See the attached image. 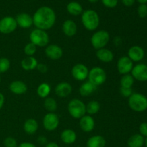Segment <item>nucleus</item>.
Segmentation results:
<instances>
[{
	"instance_id": "nucleus-1",
	"label": "nucleus",
	"mask_w": 147,
	"mask_h": 147,
	"mask_svg": "<svg viewBox=\"0 0 147 147\" xmlns=\"http://www.w3.org/2000/svg\"><path fill=\"white\" fill-rule=\"evenodd\" d=\"M33 24L37 29L46 31L54 26L56 14L54 10L49 7H41L34 12L32 17Z\"/></svg>"
},
{
	"instance_id": "nucleus-2",
	"label": "nucleus",
	"mask_w": 147,
	"mask_h": 147,
	"mask_svg": "<svg viewBox=\"0 0 147 147\" xmlns=\"http://www.w3.org/2000/svg\"><path fill=\"white\" fill-rule=\"evenodd\" d=\"M81 22L86 30L94 31L100 24V17L95 10L88 9L82 13Z\"/></svg>"
},
{
	"instance_id": "nucleus-3",
	"label": "nucleus",
	"mask_w": 147,
	"mask_h": 147,
	"mask_svg": "<svg viewBox=\"0 0 147 147\" xmlns=\"http://www.w3.org/2000/svg\"><path fill=\"white\" fill-rule=\"evenodd\" d=\"M129 106L134 111H144L147 109V98L141 93H133L129 98Z\"/></svg>"
},
{
	"instance_id": "nucleus-4",
	"label": "nucleus",
	"mask_w": 147,
	"mask_h": 147,
	"mask_svg": "<svg viewBox=\"0 0 147 147\" xmlns=\"http://www.w3.org/2000/svg\"><path fill=\"white\" fill-rule=\"evenodd\" d=\"M30 42L34 44L36 47H43L48 45L50 37L46 31L40 29H34L30 32Z\"/></svg>"
},
{
	"instance_id": "nucleus-5",
	"label": "nucleus",
	"mask_w": 147,
	"mask_h": 147,
	"mask_svg": "<svg viewBox=\"0 0 147 147\" xmlns=\"http://www.w3.org/2000/svg\"><path fill=\"white\" fill-rule=\"evenodd\" d=\"M67 111L72 117L79 119L86 115V106L82 100L75 98L69 102Z\"/></svg>"
},
{
	"instance_id": "nucleus-6",
	"label": "nucleus",
	"mask_w": 147,
	"mask_h": 147,
	"mask_svg": "<svg viewBox=\"0 0 147 147\" xmlns=\"http://www.w3.org/2000/svg\"><path fill=\"white\" fill-rule=\"evenodd\" d=\"M110 40V34L106 30H99L92 35L90 42L96 50L104 48Z\"/></svg>"
},
{
	"instance_id": "nucleus-7",
	"label": "nucleus",
	"mask_w": 147,
	"mask_h": 147,
	"mask_svg": "<svg viewBox=\"0 0 147 147\" xmlns=\"http://www.w3.org/2000/svg\"><path fill=\"white\" fill-rule=\"evenodd\" d=\"M88 78L89 82L97 87L106 82L107 76L106 71L103 68L100 67H93L89 71Z\"/></svg>"
},
{
	"instance_id": "nucleus-8",
	"label": "nucleus",
	"mask_w": 147,
	"mask_h": 147,
	"mask_svg": "<svg viewBox=\"0 0 147 147\" xmlns=\"http://www.w3.org/2000/svg\"><path fill=\"white\" fill-rule=\"evenodd\" d=\"M17 24L14 17L6 16L0 20V32L4 34H9L16 30Z\"/></svg>"
},
{
	"instance_id": "nucleus-9",
	"label": "nucleus",
	"mask_w": 147,
	"mask_h": 147,
	"mask_svg": "<svg viewBox=\"0 0 147 147\" xmlns=\"http://www.w3.org/2000/svg\"><path fill=\"white\" fill-rule=\"evenodd\" d=\"M60 119L58 116L55 113H48L44 116L42 124L45 129L48 131H53L59 126Z\"/></svg>"
},
{
	"instance_id": "nucleus-10",
	"label": "nucleus",
	"mask_w": 147,
	"mask_h": 147,
	"mask_svg": "<svg viewBox=\"0 0 147 147\" xmlns=\"http://www.w3.org/2000/svg\"><path fill=\"white\" fill-rule=\"evenodd\" d=\"M133 62L128 56H123L120 57L117 62V70L120 74H129L133 69Z\"/></svg>"
},
{
	"instance_id": "nucleus-11",
	"label": "nucleus",
	"mask_w": 147,
	"mask_h": 147,
	"mask_svg": "<svg viewBox=\"0 0 147 147\" xmlns=\"http://www.w3.org/2000/svg\"><path fill=\"white\" fill-rule=\"evenodd\" d=\"M88 73L89 70L87 66L82 63L75 65L71 70L72 76L76 80H80V81L86 80L88 76Z\"/></svg>"
},
{
	"instance_id": "nucleus-12",
	"label": "nucleus",
	"mask_w": 147,
	"mask_h": 147,
	"mask_svg": "<svg viewBox=\"0 0 147 147\" xmlns=\"http://www.w3.org/2000/svg\"><path fill=\"white\" fill-rule=\"evenodd\" d=\"M131 73L134 80L140 82L147 81V65L143 63L137 64L134 66Z\"/></svg>"
},
{
	"instance_id": "nucleus-13",
	"label": "nucleus",
	"mask_w": 147,
	"mask_h": 147,
	"mask_svg": "<svg viewBox=\"0 0 147 147\" xmlns=\"http://www.w3.org/2000/svg\"><path fill=\"white\" fill-rule=\"evenodd\" d=\"M46 56L53 60H57L61 58L63 55V50L57 45L52 44L46 46L45 50Z\"/></svg>"
},
{
	"instance_id": "nucleus-14",
	"label": "nucleus",
	"mask_w": 147,
	"mask_h": 147,
	"mask_svg": "<svg viewBox=\"0 0 147 147\" xmlns=\"http://www.w3.org/2000/svg\"><path fill=\"white\" fill-rule=\"evenodd\" d=\"M79 126L83 131L89 133L95 128V121L90 115H85L80 118L79 121Z\"/></svg>"
},
{
	"instance_id": "nucleus-15",
	"label": "nucleus",
	"mask_w": 147,
	"mask_h": 147,
	"mask_svg": "<svg viewBox=\"0 0 147 147\" xmlns=\"http://www.w3.org/2000/svg\"><path fill=\"white\" fill-rule=\"evenodd\" d=\"M144 50L139 45H134L128 51V57L132 62H139L144 57Z\"/></svg>"
},
{
	"instance_id": "nucleus-16",
	"label": "nucleus",
	"mask_w": 147,
	"mask_h": 147,
	"mask_svg": "<svg viewBox=\"0 0 147 147\" xmlns=\"http://www.w3.org/2000/svg\"><path fill=\"white\" fill-rule=\"evenodd\" d=\"M72 86L67 82H61L58 83L55 88V94L60 98L67 97L72 93Z\"/></svg>"
},
{
	"instance_id": "nucleus-17",
	"label": "nucleus",
	"mask_w": 147,
	"mask_h": 147,
	"mask_svg": "<svg viewBox=\"0 0 147 147\" xmlns=\"http://www.w3.org/2000/svg\"><path fill=\"white\" fill-rule=\"evenodd\" d=\"M15 20L17 26L23 29L30 28L33 24L32 17L27 13H20L16 17Z\"/></svg>"
},
{
	"instance_id": "nucleus-18",
	"label": "nucleus",
	"mask_w": 147,
	"mask_h": 147,
	"mask_svg": "<svg viewBox=\"0 0 147 147\" xmlns=\"http://www.w3.org/2000/svg\"><path fill=\"white\" fill-rule=\"evenodd\" d=\"M9 90L15 95H22L27 91V86L21 80H14L9 84Z\"/></svg>"
},
{
	"instance_id": "nucleus-19",
	"label": "nucleus",
	"mask_w": 147,
	"mask_h": 147,
	"mask_svg": "<svg viewBox=\"0 0 147 147\" xmlns=\"http://www.w3.org/2000/svg\"><path fill=\"white\" fill-rule=\"evenodd\" d=\"M62 30L66 36L73 37L77 33V24L73 20H67L63 22Z\"/></svg>"
},
{
	"instance_id": "nucleus-20",
	"label": "nucleus",
	"mask_w": 147,
	"mask_h": 147,
	"mask_svg": "<svg viewBox=\"0 0 147 147\" xmlns=\"http://www.w3.org/2000/svg\"><path fill=\"white\" fill-rule=\"evenodd\" d=\"M96 57L103 63H111L113 60L114 55L111 50L106 48H102L96 51Z\"/></svg>"
},
{
	"instance_id": "nucleus-21",
	"label": "nucleus",
	"mask_w": 147,
	"mask_h": 147,
	"mask_svg": "<svg viewBox=\"0 0 147 147\" xmlns=\"http://www.w3.org/2000/svg\"><path fill=\"white\" fill-rule=\"evenodd\" d=\"M62 142L65 144H72L75 143L77 139V134L73 130L70 129H65L60 135Z\"/></svg>"
},
{
	"instance_id": "nucleus-22",
	"label": "nucleus",
	"mask_w": 147,
	"mask_h": 147,
	"mask_svg": "<svg viewBox=\"0 0 147 147\" xmlns=\"http://www.w3.org/2000/svg\"><path fill=\"white\" fill-rule=\"evenodd\" d=\"M38 65L37 59L33 56H30L23 59L21 62V66L23 70L26 71H30L37 68V66Z\"/></svg>"
},
{
	"instance_id": "nucleus-23",
	"label": "nucleus",
	"mask_w": 147,
	"mask_h": 147,
	"mask_svg": "<svg viewBox=\"0 0 147 147\" xmlns=\"http://www.w3.org/2000/svg\"><path fill=\"white\" fill-rule=\"evenodd\" d=\"M106 144V139L100 135H95L91 136L89 138L86 143L87 147H105Z\"/></svg>"
},
{
	"instance_id": "nucleus-24",
	"label": "nucleus",
	"mask_w": 147,
	"mask_h": 147,
	"mask_svg": "<svg viewBox=\"0 0 147 147\" xmlns=\"http://www.w3.org/2000/svg\"><path fill=\"white\" fill-rule=\"evenodd\" d=\"M24 131L27 134H34L37 131L39 128L38 123L34 119H29L24 123Z\"/></svg>"
},
{
	"instance_id": "nucleus-25",
	"label": "nucleus",
	"mask_w": 147,
	"mask_h": 147,
	"mask_svg": "<svg viewBox=\"0 0 147 147\" xmlns=\"http://www.w3.org/2000/svg\"><path fill=\"white\" fill-rule=\"evenodd\" d=\"M96 88H97V87L94 86L93 83L87 81L83 83L80 86V88H79V93H80V96L86 97V96H89L93 94L95 90H96Z\"/></svg>"
},
{
	"instance_id": "nucleus-26",
	"label": "nucleus",
	"mask_w": 147,
	"mask_h": 147,
	"mask_svg": "<svg viewBox=\"0 0 147 147\" xmlns=\"http://www.w3.org/2000/svg\"><path fill=\"white\" fill-rule=\"evenodd\" d=\"M145 139L140 134H136L131 136L127 142L128 147H143Z\"/></svg>"
},
{
	"instance_id": "nucleus-27",
	"label": "nucleus",
	"mask_w": 147,
	"mask_h": 147,
	"mask_svg": "<svg viewBox=\"0 0 147 147\" xmlns=\"http://www.w3.org/2000/svg\"><path fill=\"white\" fill-rule=\"evenodd\" d=\"M67 11L73 16H78L83 12L81 4L77 1H70L67 5Z\"/></svg>"
},
{
	"instance_id": "nucleus-28",
	"label": "nucleus",
	"mask_w": 147,
	"mask_h": 147,
	"mask_svg": "<svg viewBox=\"0 0 147 147\" xmlns=\"http://www.w3.org/2000/svg\"><path fill=\"white\" fill-rule=\"evenodd\" d=\"M51 91V87L47 83H42L37 87V93L39 97L42 98H46L48 97Z\"/></svg>"
},
{
	"instance_id": "nucleus-29",
	"label": "nucleus",
	"mask_w": 147,
	"mask_h": 147,
	"mask_svg": "<svg viewBox=\"0 0 147 147\" xmlns=\"http://www.w3.org/2000/svg\"><path fill=\"white\" fill-rule=\"evenodd\" d=\"M100 105L96 100H91L89 102L86 106V113H88V115L92 116L95 115L100 111Z\"/></svg>"
},
{
	"instance_id": "nucleus-30",
	"label": "nucleus",
	"mask_w": 147,
	"mask_h": 147,
	"mask_svg": "<svg viewBox=\"0 0 147 147\" xmlns=\"http://www.w3.org/2000/svg\"><path fill=\"white\" fill-rule=\"evenodd\" d=\"M44 107L50 113H54L57 108V101L54 98L50 97H47L45 99Z\"/></svg>"
},
{
	"instance_id": "nucleus-31",
	"label": "nucleus",
	"mask_w": 147,
	"mask_h": 147,
	"mask_svg": "<svg viewBox=\"0 0 147 147\" xmlns=\"http://www.w3.org/2000/svg\"><path fill=\"white\" fill-rule=\"evenodd\" d=\"M134 83V78L131 74L123 75L121 78V87L132 88Z\"/></svg>"
},
{
	"instance_id": "nucleus-32",
	"label": "nucleus",
	"mask_w": 147,
	"mask_h": 147,
	"mask_svg": "<svg viewBox=\"0 0 147 147\" xmlns=\"http://www.w3.org/2000/svg\"><path fill=\"white\" fill-rule=\"evenodd\" d=\"M11 63L7 57H0V74L6 73L10 68Z\"/></svg>"
},
{
	"instance_id": "nucleus-33",
	"label": "nucleus",
	"mask_w": 147,
	"mask_h": 147,
	"mask_svg": "<svg viewBox=\"0 0 147 147\" xmlns=\"http://www.w3.org/2000/svg\"><path fill=\"white\" fill-rule=\"evenodd\" d=\"M36 51H37V47L32 42L27 43L24 47V53H25L26 55L28 56V57L34 55L35 54Z\"/></svg>"
},
{
	"instance_id": "nucleus-34",
	"label": "nucleus",
	"mask_w": 147,
	"mask_h": 147,
	"mask_svg": "<svg viewBox=\"0 0 147 147\" xmlns=\"http://www.w3.org/2000/svg\"><path fill=\"white\" fill-rule=\"evenodd\" d=\"M4 146L5 147H17L18 144H17V142L14 137L11 136H8V137L5 138L3 142Z\"/></svg>"
},
{
	"instance_id": "nucleus-35",
	"label": "nucleus",
	"mask_w": 147,
	"mask_h": 147,
	"mask_svg": "<svg viewBox=\"0 0 147 147\" xmlns=\"http://www.w3.org/2000/svg\"><path fill=\"white\" fill-rule=\"evenodd\" d=\"M138 15L141 18H145L147 16V5L146 4H142L139 6L137 9Z\"/></svg>"
},
{
	"instance_id": "nucleus-36",
	"label": "nucleus",
	"mask_w": 147,
	"mask_h": 147,
	"mask_svg": "<svg viewBox=\"0 0 147 147\" xmlns=\"http://www.w3.org/2000/svg\"><path fill=\"white\" fill-rule=\"evenodd\" d=\"M120 93L122 96L125 98H129L133 94L132 88H120Z\"/></svg>"
},
{
	"instance_id": "nucleus-37",
	"label": "nucleus",
	"mask_w": 147,
	"mask_h": 147,
	"mask_svg": "<svg viewBox=\"0 0 147 147\" xmlns=\"http://www.w3.org/2000/svg\"><path fill=\"white\" fill-rule=\"evenodd\" d=\"M119 0H102V3L108 8H114L117 6Z\"/></svg>"
},
{
	"instance_id": "nucleus-38",
	"label": "nucleus",
	"mask_w": 147,
	"mask_h": 147,
	"mask_svg": "<svg viewBox=\"0 0 147 147\" xmlns=\"http://www.w3.org/2000/svg\"><path fill=\"white\" fill-rule=\"evenodd\" d=\"M139 132H140V134L144 137V136L147 137V123L146 122L141 123L139 126Z\"/></svg>"
},
{
	"instance_id": "nucleus-39",
	"label": "nucleus",
	"mask_w": 147,
	"mask_h": 147,
	"mask_svg": "<svg viewBox=\"0 0 147 147\" xmlns=\"http://www.w3.org/2000/svg\"><path fill=\"white\" fill-rule=\"evenodd\" d=\"M37 70H38L40 73H46L47 72V70H48V68H47V66L45 64H42V63H38V65H37Z\"/></svg>"
},
{
	"instance_id": "nucleus-40",
	"label": "nucleus",
	"mask_w": 147,
	"mask_h": 147,
	"mask_svg": "<svg viewBox=\"0 0 147 147\" xmlns=\"http://www.w3.org/2000/svg\"><path fill=\"white\" fill-rule=\"evenodd\" d=\"M37 142L41 145H46L47 144V139L45 136H40L37 139Z\"/></svg>"
},
{
	"instance_id": "nucleus-41",
	"label": "nucleus",
	"mask_w": 147,
	"mask_h": 147,
	"mask_svg": "<svg viewBox=\"0 0 147 147\" xmlns=\"http://www.w3.org/2000/svg\"><path fill=\"white\" fill-rule=\"evenodd\" d=\"M123 5L126 7H131L135 2V0H121Z\"/></svg>"
},
{
	"instance_id": "nucleus-42",
	"label": "nucleus",
	"mask_w": 147,
	"mask_h": 147,
	"mask_svg": "<svg viewBox=\"0 0 147 147\" xmlns=\"http://www.w3.org/2000/svg\"><path fill=\"white\" fill-rule=\"evenodd\" d=\"M17 147H37L34 144L30 142H22L18 145Z\"/></svg>"
},
{
	"instance_id": "nucleus-43",
	"label": "nucleus",
	"mask_w": 147,
	"mask_h": 147,
	"mask_svg": "<svg viewBox=\"0 0 147 147\" xmlns=\"http://www.w3.org/2000/svg\"><path fill=\"white\" fill-rule=\"evenodd\" d=\"M4 102H5V98L4 96L1 93H0V110L2 109V107L4 106Z\"/></svg>"
},
{
	"instance_id": "nucleus-44",
	"label": "nucleus",
	"mask_w": 147,
	"mask_h": 147,
	"mask_svg": "<svg viewBox=\"0 0 147 147\" xmlns=\"http://www.w3.org/2000/svg\"><path fill=\"white\" fill-rule=\"evenodd\" d=\"M45 147H59V146L55 142H49L45 145Z\"/></svg>"
},
{
	"instance_id": "nucleus-45",
	"label": "nucleus",
	"mask_w": 147,
	"mask_h": 147,
	"mask_svg": "<svg viewBox=\"0 0 147 147\" xmlns=\"http://www.w3.org/2000/svg\"><path fill=\"white\" fill-rule=\"evenodd\" d=\"M138 1H139V3H140L141 4H146L147 2V0H137Z\"/></svg>"
},
{
	"instance_id": "nucleus-46",
	"label": "nucleus",
	"mask_w": 147,
	"mask_h": 147,
	"mask_svg": "<svg viewBox=\"0 0 147 147\" xmlns=\"http://www.w3.org/2000/svg\"><path fill=\"white\" fill-rule=\"evenodd\" d=\"M98 1V0H88L89 2H90V3H96V2H97Z\"/></svg>"
},
{
	"instance_id": "nucleus-47",
	"label": "nucleus",
	"mask_w": 147,
	"mask_h": 147,
	"mask_svg": "<svg viewBox=\"0 0 147 147\" xmlns=\"http://www.w3.org/2000/svg\"><path fill=\"white\" fill-rule=\"evenodd\" d=\"M144 145H145V146L147 147V137H146V139H145V142H144Z\"/></svg>"
},
{
	"instance_id": "nucleus-48",
	"label": "nucleus",
	"mask_w": 147,
	"mask_h": 147,
	"mask_svg": "<svg viewBox=\"0 0 147 147\" xmlns=\"http://www.w3.org/2000/svg\"><path fill=\"white\" fill-rule=\"evenodd\" d=\"M0 83H1V76H0Z\"/></svg>"
}]
</instances>
